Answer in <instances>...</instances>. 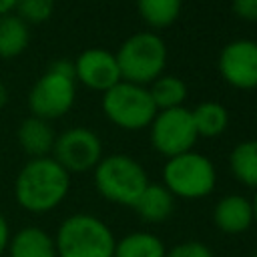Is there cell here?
<instances>
[{"instance_id":"obj_18","label":"cell","mask_w":257,"mask_h":257,"mask_svg":"<svg viewBox=\"0 0 257 257\" xmlns=\"http://www.w3.org/2000/svg\"><path fill=\"white\" fill-rule=\"evenodd\" d=\"M30 42V26L14 12L0 16V58L20 56Z\"/></svg>"},{"instance_id":"obj_16","label":"cell","mask_w":257,"mask_h":257,"mask_svg":"<svg viewBox=\"0 0 257 257\" xmlns=\"http://www.w3.org/2000/svg\"><path fill=\"white\" fill-rule=\"evenodd\" d=\"M193 124L199 137L205 139H215L221 137L227 126H229V110L225 104L217 102V100H203L199 102L193 110Z\"/></svg>"},{"instance_id":"obj_10","label":"cell","mask_w":257,"mask_h":257,"mask_svg":"<svg viewBox=\"0 0 257 257\" xmlns=\"http://www.w3.org/2000/svg\"><path fill=\"white\" fill-rule=\"evenodd\" d=\"M221 78L237 90L257 88V40L237 38L227 42L217 58Z\"/></svg>"},{"instance_id":"obj_4","label":"cell","mask_w":257,"mask_h":257,"mask_svg":"<svg viewBox=\"0 0 257 257\" xmlns=\"http://www.w3.org/2000/svg\"><path fill=\"white\" fill-rule=\"evenodd\" d=\"M92 179L98 195L120 207H135L137 199L151 183L145 167L122 153L102 157L92 169Z\"/></svg>"},{"instance_id":"obj_13","label":"cell","mask_w":257,"mask_h":257,"mask_svg":"<svg viewBox=\"0 0 257 257\" xmlns=\"http://www.w3.org/2000/svg\"><path fill=\"white\" fill-rule=\"evenodd\" d=\"M16 141H18V147L22 149V153L28 155V159H40V157L52 155L56 133L48 120L30 114L18 124Z\"/></svg>"},{"instance_id":"obj_29","label":"cell","mask_w":257,"mask_h":257,"mask_svg":"<svg viewBox=\"0 0 257 257\" xmlns=\"http://www.w3.org/2000/svg\"><path fill=\"white\" fill-rule=\"evenodd\" d=\"M255 120H257V108H255Z\"/></svg>"},{"instance_id":"obj_28","label":"cell","mask_w":257,"mask_h":257,"mask_svg":"<svg viewBox=\"0 0 257 257\" xmlns=\"http://www.w3.org/2000/svg\"><path fill=\"white\" fill-rule=\"evenodd\" d=\"M251 205H253V219L257 223V191H255V197L251 199Z\"/></svg>"},{"instance_id":"obj_15","label":"cell","mask_w":257,"mask_h":257,"mask_svg":"<svg viewBox=\"0 0 257 257\" xmlns=\"http://www.w3.org/2000/svg\"><path fill=\"white\" fill-rule=\"evenodd\" d=\"M133 209L145 223H165L175 211V197L163 183H149Z\"/></svg>"},{"instance_id":"obj_7","label":"cell","mask_w":257,"mask_h":257,"mask_svg":"<svg viewBox=\"0 0 257 257\" xmlns=\"http://www.w3.org/2000/svg\"><path fill=\"white\" fill-rule=\"evenodd\" d=\"M104 116L122 131H141L151 124L157 114V106L151 98L149 86L133 84L120 80L106 92L100 100Z\"/></svg>"},{"instance_id":"obj_12","label":"cell","mask_w":257,"mask_h":257,"mask_svg":"<svg viewBox=\"0 0 257 257\" xmlns=\"http://www.w3.org/2000/svg\"><path fill=\"white\" fill-rule=\"evenodd\" d=\"M213 223L225 235H241L249 231L255 223L251 199L237 193L221 197L213 207Z\"/></svg>"},{"instance_id":"obj_24","label":"cell","mask_w":257,"mask_h":257,"mask_svg":"<svg viewBox=\"0 0 257 257\" xmlns=\"http://www.w3.org/2000/svg\"><path fill=\"white\" fill-rule=\"evenodd\" d=\"M231 10L239 20L257 22V0H231Z\"/></svg>"},{"instance_id":"obj_23","label":"cell","mask_w":257,"mask_h":257,"mask_svg":"<svg viewBox=\"0 0 257 257\" xmlns=\"http://www.w3.org/2000/svg\"><path fill=\"white\" fill-rule=\"evenodd\" d=\"M165 257H213V251L203 241H183L167 249Z\"/></svg>"},{"instance_id":"obj_14","label":"cell","mask_w":257,"mask_h":257,"mask_svg":"<svg viewBox=\"0 0 257 257\" xmlns=\"http://www.w3.org/2000/svg\"><path fill=\"white\" fill-rule=\"evenodd\" d=\"M6 255L8 257H56L54 237L38 225L20 227L10 235Z\"/></svg>"},{"instance_id":"obj_3","label":"cell","mask_w":257,"mask_h":257,"mask_svg":"<svg viewBox=\"0 0 257 257\" xmlns=\"http://www.w3.org/2000/svg\"><path fill=\"white\" fill-rule=\"evenodd\" d=\"M76 100L74 64L68 58H58L36 78L28 92V108L32 116L54 120L64 116Z\"/></svg>"},{"instance_id":"obj_20","label":"cell","mask_w":257,"mask_h":257,"mask_svg":"<svg viewBox=\"0 0 257 257\" xmlns=\"http://www.w3.org/2000/svg\"><path fill=\"white\" fill-rule=\"evenodd\" d=\"M183 0H137V12L141 20L155 28H169L181 14Z\"/></svg>"},{"instance_id":"obj_5","label":"cell","mask_w":257,"mask_h":257,"mask_svg":"<svg viewBox=\"0 0 257 257\" xmlns=\"http://www.w3.org/2000/svg\"><path fill=\"white\" fill-rule=\"evenodd\" d=\"M120 78L133 84L149 86L161 74H165L169 50L167 42L157 32L131 34L114 52Z\"/></svg>"},{"instance_id":"obj_26","label":"cell","mask_w":257,"mask_h":257,"mask_svg":"<svg viewBox=\"0 0 257 257\" xmlns=\"http://www.w3.org/2000/svg\"><path fill=\"white\" fill-rule=\"evenodd\" d=\"M16 2H18V0H0V16L12 14L14 8H16Z\"/></svg>"},{"instance_id":"obj_1","label":"cell","mask_w":257,"mask_h":257,"mask_svg":"<svg viewBox=\"0 0 257 257\" xmlns=\"http://www.w3.org/2000/svg\"><path fill=\"white\" fill-rule=\"evenodd\" d=\"M70 191V175L52 159H28L14 179V201L32 215H44L62 205Z\"/></svg>"},{"instance_id":"obj_30","label":"cell","mask_w":257,"mask_h":257,"mask_svg":"<svg viewBox=\"0 0 257 257\" xmlns=\"http://www.w3.org/2000/svg\"><path fill=\"white\" fill-rule=\"evenodd\" d=\"M253 257H257V251H255V253H253Z\"/></svg>"},{"instance_id":"obj_19","label":"cell","mask_w":257,"mask_h":257,"mask_svg":"<svg viewBox=\"0 0 257 257\" xmlns=\"http://www.w3.org/2000/svg\"><path fill=\"white\" fill-rule=\"evenodd\" d=\"M167 247L155 233L133 231L120 237L114 245V257H165Z\"/></svg>"},{"instance_id":"obj_6","label":"cell","mask_w":257,"mask_h":257,"mask_svg":"<svg viewBox=\"0 0 257 257\" xmlns=\"http://www.w3.org/2000/svg\"><path fill=\"white\" fill-rule=\"evenodd\" d=\"M163 185L175 199L197 201L213 193L217 185V169L207 155L193 149L165 161Z\"/></svg>"},{"instance_id":"obj_8","label":"cell","mask_w":257,"mask_h":257,"mask_svg":"<svg viewBox=\"0 0 257 257\" xmlns=\"http://www.w3.org/2000/svg\"><path fill=\"white\" fill-rule=\"evenodd\" d=\"M149 137L153 149L167 159L193 151L199 139L191 110L187 106L157 110L155 118L149 124Z\"/></svg>"},{"instance_id":"obj_27","label":"cell","mask_w":257,"mask_h":257,"mask_svg":"<svg viewBox=\"0 0 257 257\" xmlns=\"http://www.w3.org/2000/svg\"><path fill=\"white\" fill-rule=\"evenodd\" d=\"M6 104H8V88H6V84L0 80V110H2Z\"/></svg>"},{"instance_id":"obj_22","label":"cell","mask_w":257,"mask_h":257,"mask_svg":"<svg viewBox=\"0 0 257 257\" xmlns=\"http://www.w3.org/2000/svg\"><path fill=\"white\" fill-rule=\"evenodd\" d=\"M54 8H56L54 0H18L14 14L30 26V24H42L50 20V16L54 14Z\"/></svg>"},{"instance_id":"obj_2","label":"cell","mask_w":257,"mask_h":257,"mask_svg":"<svg viewBox=\"0 0 257 257\" xmlns=\"http://www.w3.org/2000/svg\"><path fill=\"white\" fill-rule=\"evenodd\" d=\"M52 237L56 257H114V233L92 213L64 217Z\"/></svg>"},{"instance_id":"obj_21","label":"cell","mask_w":257,"mask_h":257,"mask_svg":"<svg viewBox=\"0 0 257 257\" xmlns=\"http://www.w3.org/2000/svg\"><path fill=\"white\" fill-rule=\"evenodd\" d=\"M151 98L157 106V110H167V108H177L183 106L187 98V84L183 78L173 76V74H161L157 80L149 84Z\"/></svg>"},{"instance_id":"obj_11","label":"cell","mask_w":257,"mask_h":257,"mask_svg":"<svg viewBox=\"0 0 257 257\" xmlns=\"http://www.w3.org/2000/svg\"><path fill=\"white\" fill-rule=\"evenodd\" d=\"M72 64H74L76 82L84 84L90 90L106 92L108 88H112L122 80L116 64V56L106 48H98V46L86 48L76 56V60H72Z\"/></svg>"},{"instance_id":"obj_17","label":"cell","mask_w":257,"mask_h":257,"mask_svg":"<svg viewBox=\"0 0 257 257\" xmlns=\"http://www.w3.org/2000/svg\"><path fill=\"white\" fill-rule=\"evenodd\" d=\"M229 169L235 181L257 191V139L241 141L231 149Z\"/></svg>"},{"instance_id":"obj_25","label":"cell","mask_w":257,"mask_h":257,"mask_svg":"<svg viewBox=\"0 0 257 257\" xmlns=\"http://www.w3.org/2000/svg\"><path fill=\"white\" fill-rule=\"evenodd\" d=\"M10 235H12V231H10V225H8V219L0 213V257L6 253V249H8V241H10Z\"/></svg>"},{"instance_id":"obj_9","label":"cell","mask_w":257,"mask_h":257,"mask_svg":"<svg viewBox=\"0 0 257 257\" xmlns=\"http://www.w3.org/2000/svg\"><path fill=\"white\" fill-rule=\"evenodd\" d=\"M68 175L92 171L102 155L100 137L86 126H70L56 135L52 155H50Z\"/></svg>"}]
</instances>
